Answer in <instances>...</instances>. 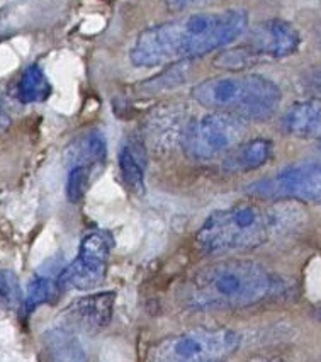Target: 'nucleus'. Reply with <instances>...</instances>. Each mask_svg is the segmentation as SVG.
I'll return each instance as SVG.
<instances>
[{"instance_id":"2eb2a0df","label":"nucleus","mask_w":321,"mask_h":362,"mask_svg":"<svg viewBox=\"0 0 321 362\" xmlns=\"http://www.w3.org/2000/svg\"><path fill=\"white\" fill-rule=\"evenodd\" d=\"M117 162H119V170L124 186L133 194L141 196L145 192L146 157L139 141L128 140L122 143L119 155H117Z\"/></svg>"},{"instance_id":"4468645a","label":"nucleus","mask_w":321,"mask_h":362,"mask_svg":"<svg viewBox=\"0 0 321 362\" xmlns=\"http://www.w3.org/2000/svg\"><path fill=\"white\" fill-rule=\"evenodd\" d=\"M107 155V145L103 133L97 129L80 134L66 148L65 160L69 167H87L91 170L103 163Z\"/></svg>"},{"instance_id":"b1692460","label":"nucleus","mask_w":321,"mask_h":362,"mask_svg":"<svg viewBox=\"0 0 321 362\" xmlns=\"http://www.w3.org/2000/svg\"><path fill=\"white\" fill-rule=\"evenodd\" d=\"M316 317H318L321 320V306L318 308V311H316Z\"/></svg>"},{"instance_id":"f8f14e48","label":"nucleus","mask_w":321,"mask_h":362,"mask_svg":"<svg viewBox=\"0 0 321 362\" xmlns=\"http://www.w3.org/2000/svg\"><path fill=\"white\" fill-rule=\"evenodd\" d=\"M282 132L301 140L321 138V103L320 100H301L284 112L281 119Z\"/></svg>"},{"instance_id":"ddd939ff","label":"nucleus","mask_w":321,"mask_h":362,"mask_svg":"<svg viewBox=\"0 0 321 362\" xmlns=\"http://www.w3.org/2000/svg\"><path fill=\"white\" fill-rule=\"evenodd\" d=\"M274 145L267 138H253L236 145L230 153L226 155L223 167L228 172H252L262 168L272 158Z\"/></svg>"},{"instance_id":"6ab92c4d","label":"nucleus","mask_w":321,"mask_h":362,"mask_svg":"<svg viewBox=\"0 0 321 362\" xmlns=\"http://www.w3.org/2000/svg\"><path fill=\"white\" fill-rule=\"evenodd\" d=\"M92 170L87 167H69L66 175V196L70 203H80L87 194Z\"/></svg>"},{"instance_id":"f3484780","label":"nucleus","mask_w":321,"mask_h":362,"mask_svg":"<svg viewBox=\"0 0 321 362\" xmlns=\"http://www.w3.org/2000/svg\"><path fill=\"white\" fill-rule=\"evenodd\" d=\"M52 94V86L45 71L37 65H29L19 80L18 95L24 104L43 103Z\"/></svg>"},{"instance_id":"9b49d317","label":"nucleus","mask_w":321,"mask_h":362,"mask_svg":"<svg viewBox=\"0 0 321 362\" xmlns=\"http://www.w3.org/2000/svg\"><path fill=\"white\" fill-rule=\"evenodd\" d=\"M63 271H65V264H63L60 257H53V259L46 260L37 269L36 274L29 281L26 301H24L28 313L54 301V298L58 296V291L63 286Z\"/></svg>"},{"instance_id":"5701e85b","label":"nucleus","mask_w":321,"mask_h":362,"mask_svg":"<svg viewBox=\"0 0 321 362\" xmlns=\"http://www.w3.org/2000/svg\"><path fill=\"white\" fill-rule=\"evenodd\" d=\"M252 362H282V361H279V359H255Z\"/></svg>"},{"instance_id":"a211bd4d","label":"nucleus","mask_w":321,"mask_h":362,"mask_svg":"<svg viewBox=\"0 0 321 362\" xmlns=\"http://www.w3.org/2000/svg\"><path fill=\"white\" fill-rule=\"evenodd\" d=\"M21 303L19 277L9 269L0 271V308L16 310Z\"/></svg>"},{"instance_id":"412c9836","label":"nucleus","mask_w":321,"mask_h":362,"mask_svg":"<svg viewBox=\"0 0 321 362\" xmlns=\"http://www.w3.org/2000/svg\"><path fill=\"white\" fill-rule=\"evenodd\" d=\"M206 2V0H163V4L168 7L170 11H185V9H191V7L197 6V4Z\"/></svg>"},{"instance_id":"f03ea898","label":"nucleus","mask_w":321,"mask_h":362,"mask_svg":"<svg viewBox=\"0 0 321 362\" xmlns=\"http://www.w3.org/2000/svg\"><path fill=\"white\" fill-rule=\"evenodd\" d=\"M276 279L264 265L231 259L201 269L184 288V303L192 310L247 308L267 300Z\"/></svg>"},{"instance_id":"6e6552de","label":"nucleus","mask_w":321,"mask_h":362,"mask_svg":"<svg viewBox=\"0 0 321 362\" xmlns=\"http://www.w3.org/2000/svg\"><path fill=\"white\" fill-rule=\"evenodd\" d=\"M114 247L111 233L103 230L88 231L78 245L77 257L65 265L62 281L77 291H92L104 281L107 274L109 259Z\"/></svg>"},{"instance_id":"7ed1b4c3","label":"nucleus","mask_w":321,"mask_h":362,"mask_svg":"<svg viewBox=\"0 0 321 362\" xmlns=\"http://www.w3.org/2000/svg\"><path fill=\"white\" fill-rule=\"evenodd\" d=\"M287 225L276 208L236 204L209 214L197 231L196 243L208 255L252 250L267 243Z\"/></svg>"},{"instance_id":"20e7f679","label":"nucleus","mask_w":321,"mask_h":362,"mask_svg":"<svg viewBox=\"0 0 321 362\" xmlns=\"http://www.w3.org/2000/svg\"><path fill=\"white\" fill-rule=\"evenodd\" d=\"M192 99L202 107L242 121H267L276 115L282 94L270 78L248 74L202 80L192 88Z\"/></svg>"},{"instance_id":"f257e3e1","label":"nucleus","mask_w":321,"mask_h":362,"mask_svg":"<svg viewBox=\"0 0 321 362\" xmlns=\"http://www.w3.org/2000/svg\"><path fill=\"white\" fill-rule=\"evenodd\" d=\"M248 29L243 9L202 12L148 28L131 48V62L136 66H160L165 63L201 58L235 43Z\"/></svg>"},{"instance_id":"0eeeda50","label":"nucleus","mask_w":321,"mask_h":362,"mask_svg":"<svg viewBox=\"0 0 321 362\" xmlns=\"http://www.w3.org/2000/svg\"><path fill=\"white\" fill-rule=\"evenodd\" d=\"M247 192L260 199H296L321 206V158L304 160L257 180Z\"/></svg>"},{"instance_id":"1a4fd4ad","label":"nucleus","mask_w":321,"mask_h":362,"mask_svg":"<svg viewBox=\"0 0 321 362\" xmlns=\"http://www.w3.org/2000/svg\"><path fill=\"white\" fill-rule=\"evenodd\" d=\"M301 46V35L284 19H267L252 31L247 48L255 58H286Z\"/></svg>"},{"instance_id":"423d86ee","label":"nucleus","mask_w":321,"mask_h":362,"mask_svg":"<svg viewBox=\"0 0 321 362\" xmlns=\"http://www.w3.org/2000/svg\"><path fill=\"white\" fill-rule=\"evenodd\" d=\"M245 134L243 121L225 112H211L185 128L184 151L192 160H214L228 155L242 143Z\"/></svg>"},{"instance_id":"39448f33","label":"nucleus","mask_w":321,"mask_h":362,"mask_svg":"<svg viewBox=\"0 0 321 362\" xmlns=\"http://www.w3.org/2000/svg\"><path fill=\"white\" fill-rule=\"evenodd\" d=\"M240 347V335L228 328H196L167 337L151 347L148 362H219Z\"/></svg>"},{"instance_id":"4be33fe9","label":"nucleus","mask_w":321,"mask_h":362,"mask_svg":"<svg viewBox=\"0 0 321 362\" xmlns=\"http://www.w3.org/2000/svg\"><path fill=\"white\" fill-rule=\"evenodd\" d=\"M7 126H9V116L6 115L4 109H0V129L7 128Z\"/></svg>"},{"instance_id":"dca6fc26","label":"nucleus","mask_w":321,"mask_h":362,"mask_svg":"<svg viewBox=\"0 0 321 362\" xmlns=\"http://www.w3.org/2000/svg\"><path fill=\"white\" fill-rule=\"evenodd\" d=\"M45 352L48 362H87V354L80 340L62 327L46 332Z\"/></svg>"},{"instance_id":"9d476101","label":"nucleus","mask_w":321,"mask_h":362,"mask_svg":"<svg viewBox=\"0 0 321 362\" xmlns=\"http://www.w3.org/2000/svg\"><path fill=\"white\" fill-rule=\"evenodd\" d=\"M114 305H116V293H92L71 303L66 310V315L74 325L95 334V332L104 330L111 323Z\"/></svg>"},{"instance_id":"aec40b11","label":"nucleus","mask_w":321,"mask_h":362,"mask_svg":"<svg viewBox=\"0 0 321 362\" xmlns=\"http://www.w3.org/2000/svg\"><path fill=\"white\" fill-rule=\"evenodd\" d=\"M301 87L313 98H321V65L310 66L303 71Z\"/></svg>"}]
</instances>
